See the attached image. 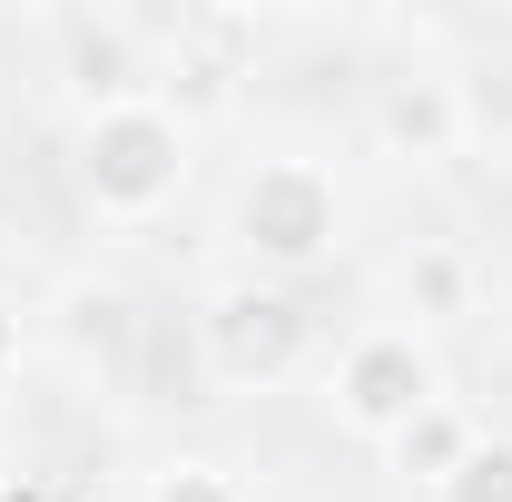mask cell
<instances>
[{
    "label": "cell",
    "mask_w": 512,
    "mask_h": 502,
    "mask_svg": "<svg viewBox=\"0 0 512 502\" xmlns=\"http://www.w3.org/2000/svg\"><path fill=\"white\" fill-rule=\"evenodd\" d=\"M424 502H512V434H473V453Z\"/></svg>",
    "instance_id": "ba28073f"
},
{
    "label": "cell",
    "mask_w": 512,
    "mask_h": 502,
    "mask_svg": "<svg viewBox=\"0 0 512 502\" xmlns=\"http://www.w3.org/2000/svg\"><path fill=\"white\" fill-rule=\"evenodd\" d=\"M148 502H247V493H237L227 463H168V473L148 483Z\"/></svg>",
    "instance_id": "9c48e42d"
},
{
    "label": "cell",
    "mask_w": 512,
    "mask_h": 502,
    "mask_svg": "<svg viewBox=\"0 0 512 502\" xmlns=\"http://www.w3.org/2000/svg\"><path fill=\"white\" fill-rule=\"evenodd\" d=\"M434 404H444V375H434V355H424L414 325H365V335L335 355V414H345L355 434L394 443L414 414H434Z\"/></svg>",
    "instance_id": "277c9868"
},
{
    "label": "cell",
    "mask_w": 512,
    "mask_h": 502,
    "mask_svg": "<svg viewBox=\"0 0 512 502\" xmlns=\"http://www.w3.org/2000/svg\"><path fill=\"white\" fill-rule=\"evenodd\" d=\"M60 335L79 345V355H109L119 375H138L148 315H138V296H128V286H109V276H79V286L60 296Z\"/></svg>",
    "instance_id": "8992f818"
},
{
    "label": "cell",
    "mask_w": 512,
    "mask_h": 502,
    "mask_svg": "<svg viewBox=\"0 0 512 502\" xmlns=\"http://www.w3.org/2000/svg\"><path fill=\"white\" fill-rule=\"evenodd\" d=\"M463 138H473L463 79H444V69H394V79H375V148L384 158L444 168V158H463Z\"/></svg>",
    "instance_id": "5b68a950"
},
{
    "label": "cell",
    "mask_w": 512,
    "mask_h": 502,
    "mask_svg": "<svg viewBox=\"0 0 512 502\" xmlns=\"http://www.w3.org/2000/svg\"><path fill=\"white\" fill-rule=\"evenodd\" d=\"M20 375V315H10V296H0V384Z\"/></svg>",
    "instance_id": "8fae6325"
},
{
    "label": "cell",
    "mask_w": 512,
    "mask_h": 502,
    "mask_svg": "<svg viewBox=\"0 0 512 502\" xmlns=\"http://www.w3.org/2000/svg\"><path fill=\"white\" fill-rule=\"evenodd\" d=\"M227 237L256 266H316L345 237V188L316 158H247V178L227 197Z\"/></svg>",
    "instance_id": "3957f363"
},
{
    "label": "cell",
    "mask_w": 512,
    "mask_h": 502,
    "mask_svg": "<svg viewBox=\"0 0 512 502\" xmlns=\"http://www.w3.org/2000/svg\"><path fill=\"white\" fill-rule=\"evenodd\" d=\"M473 434H483L473 414H453V404H434V414H414V424H404V434L384 443V453H394V463H404V473H414V483L434 493V483H444L453 463L473 453Z\"/></svg>",
    "instance_id": "52a82bcc"
},
{
    "label": "cell",
    "mask_w": 512,
    "mask_h": 502,
    "mask_svg": "<svg viewBox=\"0 0 512 502\" xmlns=\"http://www.w3.org/2000/svg\"><path fill=\"white\" fill-rule=\"evenodd\" d=\"M414 286L434 296V315H463V266H453V256H424V266H414Z\"/></svg>",
    "instance_id": "30bf717a"
},
{
    "label": "cell",
    "mask_w": 512,
    "mask_h": 502,
    "mask_svg": "<svg viewBox=\"0 0 512 502\" xmlns=\"http://www.w3.org/2000/svg\"><path fill=\"white\" fill-rule=\"evenodd\" d=\"M188 168H197V119L168 109L158 89L109 99V109L79 119L69 178H79V197H89L99 227H158V217L178 207V188H188Z\"/></svg>",
    "instance_id": "6da1fadb"
},
{
    "label": "cell",
    "mask_w": 512,
    "mask_h": 502,
    "mask_svg": "<svg viewBox=\"0 0 512 502\" xmlns=\"http://www.w3.org/2000/svg\"><path fill=\"white\" fill-rule=\"evenodd\" d=\"M306 355H316V315L296 286H227L197 315V375L217 394H276L306 375Z\"/></svg>",
    "instance_id": "7a4b0ae2"
}]
</instances>
